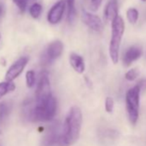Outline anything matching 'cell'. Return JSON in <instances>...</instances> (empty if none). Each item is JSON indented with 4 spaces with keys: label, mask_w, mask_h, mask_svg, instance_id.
Instances as JSON below:
<instances>
[{
    "label": "cell",
    "mask_w": 146,
    "mask_h": 146,
    "mask_svg": "<svg viewBox=\"0 0 146 146\" xmlns=\"http://www.w3.org/2000/svg\"><path fill=\"white\" fill-rule=\"evenodd\" d=\"M82 122L81 109L77 106L72 107L65 118L58 146H70L78 141L80 136Z\"/></svg>",
    "instance_id": "6da1fadb"
},
{
    "label": "cell",
    "mask_w": 146,
    "mask_h": 146,
    "mask_svg": "<svg viewBox=\"0 0 146 146\" xmlns=\"http://www.w3.org/2000/svg\"><path fill=\"white\" fill-rule=\"evenodd\" d=\"M62 133L58 132V129L57 126H53L51 131L46 134L43 140L44 146H52L55 144H58L60 137Z\"/></svg>",
    "instance_id": "4fadbf2b"
},
{
    "label": "cell",
    "mask_w": 146,
    "mask_h": 146,
    "mask_svg": "<svg viewBox=\"0 0 146 146\" xmlns=\"http://www.w3.org/2000/svg\"><path fill=\"white\" fill-rule=\"evenodd\" d=\"M0 40H1V34H0Z\"/></svg>",
    "instance_id": "484cf974"
},
{
    "label": "cell",
    "mask_w": 146,
    "mask_h": 146,
    "mask_svg": "<svg viewBox=\"0 0 146 146\" xmlns=\"http://www.w3.org/2000/svg\"><path fill=\"white\" fill-rule=\"evenodd\" d=\"M13 3L17 5V7L19 9L21 13H24L26 11V9L28 7V5L30 0H12Z\"/></svg>",
    "instance_id": "ffe728a7"
},
{
    "label": "cell",
    "mask_w": 146,
    "mask_h": 146,
    "mask_svg": "<svg viewBox=\"0 0 146 146\" xmlns=\"http://www.w3.org/2000/svg\"><path fill=\"white\" fill-rule=\"evenodd\" d=\"M137 86L140 89V90H146V78H143L142 80H140L138 82V84H137Z\"/></svg>",
    "instance_id": "cb8c5ba5"
},
{
    "label": "cell",
    "mask_w": 146,
    "mask_h": 146,
    "mask_svg": "<svg viewBox=\"0 0 146 146\" xmlns=\"http://www.w3.org/2000/svg\"><path fill=\"white\" fill-rule=\"evenodd\" d=\"M104 16L107 21L113 23L118 15V1L117 0H109L104 11Z\"/></svg>",
    "instance_id": "8fae6325"
},
{
    "label": "cell",
    "mask_w": 146,
    "mask_h": 146,
    "mask_svg": "<svg viewBox=\"0 0 146 146\" xmlns=\"http://www.w3.org/2000/svg\"><path fill=\"white\" fill-rule=\"evenodd\" d=\"M68 6V13H67V20L70 23H72L76 17V7H75V0H66Z\"/></svg>",
    "instance_id": "9a60e30c"
},
{
    "label": "cell",
    "mask_w": 146,
    "mask_h": 146,
    "mask_svg": "<svg viewBox=\"0 0 146 146\" xmlns=\"http://www.w3.org/2000/svg\"><path fill=\"white\" fill-rule=\"evenodd\" d=\"M26 84L28 88H32L35 84V73L34 70H28L26 73Z\"/></svg>",
    "instance_id": "d6986e66"
},
{
    "label": "cell",
    "mask_w": 146,
    "mask_h": 146,
    "mask_svg": "<svg viewBox=\"0 0 146 146\" xmlns=\"http://www.w3.org/2000/svg\"><path fill=\"white\" fill-rule=\"evenodd\" d=\"M29 62V58L26 56L19 58L15 63H13L8 69L5 74V80L8 82H12L17 78H18L21 73L23 71Z\"/></svg>",
    "instance_id": "52a82bcc"
},
{
    "label": "cell",
    "mask_w": 146,
    "mask_h": 146,
    "mask_svg": "<svg viewBox=\"0 0 146 146\" xmlns=\"http://www.w3.org/2000/svg\"><path fill=\"white\" fill-rule=\"evenodd\" d=\"M16 90V85L13 82H1L0 83V99L10 92Z\"/></svg>",
    "instance_id": "5bb4252c"
},
{
    "label": "cell",
    "mask_w": 146,
    "mask_h": 146,
    "mask_svg": "<svg viewBox=\"0 0 146 146\" xmlns=\"http://www.w3.org/2000/svg\"><path fill=\"white\" fill-rule=\"evenodd\" d=\"M70 64L78 73H79V74L84 73L85 70V64L82 56L75 52H72L70 55Z\"/></svg>",
    "instance_id": "7c38bea8"
},
{
    "label": "cell",
    "mask_w": 146,
    "mask_h": 146,
    "mask_svg": "<svg viewBox=\"0 0 146 146\" xmlns=\"http://www.w3.org/2000/svg\"><path fill=\"white\" fill-rule=\"evenodd\" d=\"M11 112V107L8 103L3 102L0 104V123H3Z\"/></svg>",
    "instance_id": "e0dca14e"
},
{
    "label": "cell",
    "mask_w": 146,
    "mask_h": 146,
    "mask_svg": "<svg viewBox=\"0 0 146 146\" xmlns=\"http://www.w3.org/2000/svg\"><path fill=\"white\" fill-rule=\"evenodd\" d=\"M142 1H144V2H145V1H146V0H142Z\"/></svg>",
    "instance_id": "4316f807"
},
{
    "label": "cell",
    "mask_w": 146,
    "mask_h": 146,
    "mask_svg": "<svg viewBox=\"0 0 146 146\" xmlns=\"http://www.w3.org/2000/svg\"><path fill=\"white\" fill-rule=\"evenodd\" d=\"M102 3V0H91L90 1V10L94 12L98 11Z\"/></svg>",
    "instance_id": "603a6c76"
},
{
    "label": "cell",
    "mask_w": 146,
    "mask_h": 146,
    "mask_svg": "<svg viewBox=\"0 0 146 146\" xmlns=\"http://www.w3.org/2000/svg\"><path fill=\"white\" fill-rule=\"evenodd\" d=\"M82 18L84 23L92 30L96 32H102L103 29V23L101 18L93 13L88 12L85 10H83Z\"/></svg>",
    "instance_id": "9c48e42d"
},
{
    "label": "cell",
    "mask_w": 146,
    "mask_h": 146,
    "mask_svg": "<svg viewBox=\"0 0 146 146\" xmlns=\"http://www.w3.org/2000/svg\"><path fill=\"white\" fill-rule=\"evenodd\" d=\"M137 76H138V70L137 69H131L125 73V79L128 81H133L137 78Z\"/></svg>",
    "instance_id": "44dd1931"
},
{
    "label": "cell",
    "mask_w": 146,
    "mask_h": 146,
    "mask_svg": "<svg viewBox=\"0 0 146 146\" xmlns=\"http://www.w3.org/2000/svg\"><path fill=\"white\" fill-rule=\"evenodd\" d=\"M140 92H141L140 89L136 85L133 88L130 89L125 96V103H126L128 117L130 122L132 125H135L138 119Z\"/></svg>",
    "instance_id": "277c9868"
},
{
    "label": "cell",
    "mask_w": 146,
    "mask_h": 146,
    "mask_svg": "<svg viewBox=\"0 0 146 146\" xmlns=\"http://www.w3.org/2000/svg\"><path fill=\"white\" fill-rule=\"evenodd\" d=\"M142 48L137 46H132L127 49L125 52L124 58H123V62L125 66L131 65L134 61L138 59L141 55H142Z\"/></svg>",
    "instance_id": "30bf717a"
},
{
    "label": "cell",
    "mask_w": 146,
    "mask_h": 146,
    "mask_svg": "<svg viewBox=\"0 0 146 146\" xmlns=\"http://www.w3.org/2000/svg\"><path fill=\"white\" fill-rule=\"evenodd\" d=\"M4 13V6L0 4V17H1Z\"/></svg>",
    "instance_id": "d4e9b609"
},
{
    "label": "cell",
    "mask_w": 146,
    "mask_h": 146,
    "mask_svg": "<svg viewBox=\"0 0 146 146\" xmlns=\"http://www.w3.org/2000/svg\"><path fill=\"white\" fill-rule=\"evenodd\" d=\"M52 96V95L51 93V86L48 75L46 72H43L40 74V78L39 79L35 92L36 103H42Z\"/></svg>",
    "instance_id": "5b68a950"
},
{
    "label": "cell",
    "mask_w": 146,
    "mask_h": 146,
    "mask_svg": "<svg viewBox=\"0 0 146 146\" xmlns=\"http://www.w3.org/2000/svg\"><path fill=\"white\" fill-rule=\"evenodd\" d=\"M114 106V102L112 97H107L105 102V109L108 113H112Z\"/></svg>",
    "instance_id": "7402d4cb"
},
{
    "label": "cell",
    "mask_w": 146,
    "mask_h": 146,
    "mask_svg": "<svg viewBox=\"0 0 146 146\" xmlns=\"http://www.w3.org/2000/svg\"><path fill=\"white\" fill-rule=\"evenodd\" d=\"M65 6H66V4L64 0H60V1L57 2L50 9L47 14V21L50 24L54 25V24L58 23L61 21L64 10H65Z\"/></svg>",
    "instance_id": "ba28073f"
},
{
    "label": "cell",
    "mask_w": 146,
    "mask_h": 146,
    "mask_svg": "<svg viewBox=\"0 0 146 146\" xmlns=\"http://www.w3.org/2000/svg\"><path fill=\"white\" fill-rule=\"evenodd\" d=\"M42 12V5L39 3H34L29 8V14L34 19H38Z\"/></svg>",
    "instance_id": "2e32d148"
},
{
    "label": "cell",
    "mask_w": 146,
    "mask_h": 146,
    "mask_svg": "<svg viewBox=\"0 0 146 146\" xmlns=\"http://www.w3.org/2000/svg\"><path fill=\"white\" fill-rule=\"evenodd\" d=\"M125 31V23L120 16H118L112 23V37L109 44V55L113 64L119 60V51Z\"/></svg>",
    "instance_id": "3957f363"
},
{
    "label": "cell",
    "mask_w": 146,
    "mask_h": 146,
    "mask_svg": "<svg viewBox=\"0 0 146 146\" xmlns=\"http://www.w3.org/2000/svg\"><path fill=\"white\" fill-rule=\"evenodd\" d=\"M57 111L56 99L52 96L42 103H36L29 112V118L33 121H49L53 119Z\"/></svg>",
    "instance_id": "7a4b0ae2"
},
{
    "label": "cell",
    "mask_w": 146,
    "mask_h": 146,
    "mask_svg": "<svg viewBox=\"0 0 146 146\" xmlns=\"http://www.w3.org/2000/svg\"><path fill=\"white\" fill-rule=\"evenodd\" d=\"M63 49H64V45L60 40H56L52 41L47 46L46 52L43 53L41 57L42 64L47 65L51 64L54 59L59 58L63 52Z\"/></svg>",
    "instance_id": "8992f818"
},
{
    "label": "cell",
    "mask_w": 146,
    "mask_h": 146,
    "mask_svg": "<svg viewBox=\"0 0 146 146\" xmlns=\"http://www.w3.org/2000/svg\"><path fill=\"white\" fill-rule=\"evenodd\" d=\"M138 11L135 8H129L126 11V17L130 23L135 24L138 19Z\"/></svg>",
    "instance_id": "ac0fdd59"
}]
</instances>
